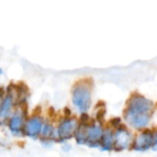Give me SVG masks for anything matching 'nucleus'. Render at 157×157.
<instances>
[{"label": "nucleus", "instance_id": "obj_13", "mask_svg": "<svg viewBox=\"0 0 157 157\" xmlns=\"http://www.w3.org/2000/svg\"><path fill=\"white\" fill-rule=\"evenodd\" d=\"M5 95V89L3 87H0V98L4 97Z\"/></svg>", "mask_w": 157, "mask_h": 157}, {"label": "nucleus", "instance_id": "obj_7", "mask_svg": "<svg viewBox=\"0 0 157 157\" xmlns=\"http://www.w3.org/2000/svg\"><path fill=\"white\" fill-rule=\"evenodd\" d=\"M115 137L114 132L110 128H106L104 130L102 139H101V150L102 151H111L114 149Z\"/></svg>", "mask_w": 157, "mask_h": 157}, {"label": "nucleus", "instance_id": "obj_11", "mask_svg": "<svg viewBox=\"0 0 157 157\" xmlns=\"http://www.w3.org/2000/svg\"><path fill=\"white\" fill-rule=\"evenodd\" d=\"M62 148H63V150H64L65 151H69V150L71 149V146H70L69 144H64Z\"/></svg>", "mask_w": 157, "mask_h": 157}, {"label": "nucleus", "instance_id": "obj_6", "mask_svg": "<svg viewBox=\"0 0 157 157\" xmlns=\"http://www.w3.org/2000/svg\"><path fill=\"white\" fill-rule=\"evenodd\" d=\"M44 127V121L42 117L35 116L30 118L25 125L26 134L31 138H36L39 134H41Z\"/></svg>", "mask_w": 157, "mask_h": 157}, {"label": "nucleus", "instance_id": "obj_1", "mask_svg": "<svg viewBox=\"0 0 157 157\" xmlns=\"http://www.w3.org/2000/svg\"><path fill=\"white\" fill-rule=\"evenodd\" d=\"M155 140V134L151 130H143L133 139L131 149L137 151H144L152 148Z\"/></svg>", "mask_w": 157, "mask_h": 157}, {"label": "nucleus", "instance_id": "obj_2", "mask_svg": "<svg viewBox=\"0 0 157 157\" xmlns=\"http://www.w3.org/2000/svg\"><path fill=\"white\" fill-rule=\"evenodd\" d=\"M114 137H115L114 150L123 151L131 147L133 142L132 135L124 126L121 125L119 128H117V130L114 132Z\"/></svg>", "mask_w": 157, "mask_h": 157}, {"label": "nucleus", "instance_id": "obj_8", "mask_svg": "<svg viewBox=\"0 0 157 157\" xmlns=\"http://www.w3.org/2000/svg\"><path fill=\"white\" fill-rule=\"evenodd\" d=\"M13 106V99L10 95H8L0 105V122L5 121L11 113Z\"/></svg>", "mask_w": 157, "mask_h": 157}, {"label": "nucleus", "instance_id": "obj_3", "mask_svg": "<svg viewBox=\"0 0 157 157\" xmlns=\"http://www.w3.org/2000/svg\"><path fill=\"white\" fill-rule=\"evenodd\" d=\"M78 127L77 120L74 118H66L61 121L56 130V137L58 138V140L71 139L74 136Z\"/></svg>", "mask_w": 157, "mask_h": 157}, {"label": "nucleus", "instance_id": "obj_12", "mask_svg": "<svg viewBox=\"0 0 157 157\" xmlns=\"http://www.w3.org/2000/svg\"><path fill=\"white\" fill-rule=\"evenodd\" d=\"M151 149L153 151H157V134H155V140H154V144Z\"/></svg>", "mask_w": 157, "mask_h": 157}, {"label": "nucleus", "instance_id": "obj_9", "mask_svg": "<svg viewBox=\"0 0 157 157\" xmlns=\"http://www.w3.org/2000/svg\"><path fill=\"white\" fill-rule=\"evenodd\" d=\"M23 125V114L21 111H17L11 117L10 128L13 133H19Z\"/></svg>", "mask_w": 157, "mask_h": 157}, {"label": "nucleus", "instance_id": "obj_5", "mask_svg": "<svg viewBox=\"0 0 157 157\" xmlns=\"http://www.w3.org/2000/svg\"><path fill=\"white\" fill-rule=\"evenodd\" d=\"M125 119L126 122L134 128L142 129L149 125L150 116L148 114H138L128 110L125 114Z\"/></svg>", "mask_w": 157, "mask_h": 157}, {"label": "nucleus", "instance_id": "obj_4", "mask_svg": "<svg viewBox=\"0 0 157 157\" xmlns=\"http://www.w3.org/2000/svg\"><path fill=\"white\" fill-rule=\"evenodd\" d=\"M104 128L100 124H88L86 125L87 145L91 147L101 146V139L104 133Z\"/></svg>", "mask_w": 157, "mask_h": 157}, {"label": "nucleus", "instance_id": "obj_10", "mask_svg": "<svg viewBox=\"0 0 157 157\" xmlns=\"http://www.w3.org/2000/svg\"><path fill=\"white\" fill-rule=\"evenodd\" d=\"M41 134H42L43 138L45 139V140L54 139L55 138V130H54L53 126L51 124H45V125H44Z\"/></svg>", "mask_w": 157, "mask_h": 157}, {"label": "nucleus", "instance_id": "obj_14", "mask_svg": "<svg viewBox=\"0 0 157 157\" xmlns=\"http://www.w3.org/2000/svg\"><path fill=\"white\" fill-rule=\"evenodd\" d=\"M2 73H3V70H2L1 67H0V74H2Z\"/></svg>", "mask_w": 157, "mask_h": 157}]
</instances>
